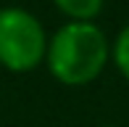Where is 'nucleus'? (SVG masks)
Masks as SVG:
<instances>
[{
  "instance_id": "nucleus-1",
  "label": "nucleus",
  "mask_w": 129,
  "mask_h": 127,
  "mask_svg": "<svg viewBox=\"0 0 129 127\" xmlns=\"http://www.w3.org/2000/svg\"><path fill=\"white\" fill-rule=\"evenodd\" d=\"M111 58V43L95 21H66L48 37V64L50 74L61 85L82 88L100 77Z\"/></svg>"
},
{
  "instance_id": "nucleus-4",
  "label": "nucleus",
  "mask_w": 129,
  "mask_h": 127,
  "mask_svg": "<svg viewBox=\"0 0 129 127\" xmlns=\"http://www.w3.org/2000/svg\"><path fill=\"white\" fill-rule=\"evenodd\" d=\"M111 58H113L116 69L129 79V24L116 34L113 45H111Z\"/></svg>"
},
{
  "instance_id": "nucleus-2",
  "label": "nucleus",
  "mask_w": 129,
  "mask_h": 127,
  "mask_svg": "<svg viewBox=\"0 0 129 127\" xmlns=\"http://www.w3.org/2000/svg\"><path fill=\"white\" fill-rule=\"evenodd\" d=\"M48 34L34 13L19 5L0 8V66L8 72H32L45 61Z\"/></svg>"
},
{
  "instance_id": "nucleus-3",
  "label": "nucleus",
  "mask_w": 129,
  "mask_h": 127,
  "mask_svg": "<svg viewBox=\"0 0 129 127\" xmlns=\"http://www.w3.org/2000/svg\"><path fill=\"white\" fill-rule=\"evenodd\" d=\"M55 8L69 21H95V16L103 11V0H53Z\"/></svg>"
}]
</instances>
